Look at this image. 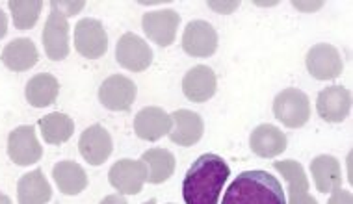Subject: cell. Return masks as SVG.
I'll list each match as a JSON object with an SVG mask.
<instances>
[{"label":"cell","instance_id":"cell-24","mask_svg":"<svg viewBox=\"0 0 353 204\" xmlns=\"http://www.w3.org/2000/svg\"><path fill=\"white\" fill-rule=\"evenodd\" d=\"M141 162L147 167V181L151 184H162L170 181L175 173V156L165 149H149L143 152Z\"/></svg>","mask_w":353,"mask_h":204},{"label":"cell","instance_id":"cell-28","mask_svg":"<svg viewBox=\"0 0 353 204\" xmlns=\"http://www.w3.org/2000/svg\"><path fill=\"white\" fill-rule=\"evenodd\" d=\"M50 8L58 10L63 17L68 19L80 13V10L84 8V2H50Z\"/></svg>","mask_w":353,"mask_h":204},{"label":"cell","instance_id":"cell-15","mask_svg":"<svg viewBox=\"0 0 353 204\" xmlns=\"http://www.w3.org/2000/svg\"><path fill=\"white\" fill-rule=\"evenodd\" d=\"M205 123L201 115L190 110H176L171 114L170 139L181 147H192L203 138Z\"/></svg>","mask_w":353,"mask_h":204},{"label":"cell","instance_id":"cell-5","mask_svg":"<svg viewBox=\"0 0 353 204\" xmlns=\"http://www.w3.org/2000/svg\"><path fill=\"white\" fill-rule=\"evenodd\" d=\"M136 95H138L136 84L123 74H112L99 88V101L104 108L112 112H127L132 108Z\"/></svg>","mask_w":353,"mask_h":204},{"label":"cell","instance_id":"cell-32","mask_svg":"<svg viewBox=\"0 0 353 204\" xmlns=\"http://www.w3.org/2000/svg\"><path fill=\"white\" fill-rule=\"evenodd\" d=\"M99 204H128V203L125 201V197H123V195H119V193H114V195L104 197Z\"/></svg>","mask_w":353,"mask_h":204},{"label":"cell","instance_id":"cell-7","mask_svg":"<svg viewBox=\"0 0 353 204\" xmlns=\"http://www.w3.org/2000/svg\"><path fill=\"white\" fill-rule=\"evenodd\" d=\"M307 71L316 80H335L344 71L341 52L333 45L318 43L307 52Z\"/></svg>","mask_w":353,"mask_h":204},{"label":"cell","instance_id":"cell-20","mask_svg":"<svg viewBox=\"0 0 353 204\" xmlns=\"http://www.w3.org/2000/svg\"><path fill=\"white\" fill-rule=\"evenodd\" d=\"M39 56H37L36 45L26 39V37H21V39H13L4 47L2 50V63L10 69V71L23 72L28 71L32 67L36 65Z\"/></svg>","mask_w":353,"mask_h":204},{"label":"cell","instance_id":"cell-26","mask_svg":"<svg viewBox=\"0 0 353 204\" xmlns=\"http://www.w3.org/2000/svg\"><path fill=\"white\" fill-rule=\"evenodd\" d=\"M8 6H10V12H12L15 28H19V30H30V28L36 26L37 19H39L43 2H39V0H30V2L12 0V2H8Z\"/></svg>","mask_w":353,"mask_h":204},{"label":"cell","instance_id":"cell-29","mask_svg":"<svg viewBox=\"0 0 353 204\" xmlns=\"http://www.w3.org/2000/svg\"><path fill=\"white\" fill-rule=\"evenodd\" d=\"M286 204H318L316 198L309 195V192L288 193V203Z\"/></svg>","mask_w":353,"mask_h":204},{"label":"cell","instance_id":"cell-8","mask_svg":"<svg viewBox=\"0 0 353 204\" xmlns=\"http://www.w3.org/2000/svg\"><path fill=\"white\" fill-rule=\"evenodd\" d=\"M108 181L119 195H138L147 182V167L141 160H119L112 165Z\"/></svg>","mask_w":353,"mask_h":204},{"label":"cell","instance_id":"cell-25","mask_svg":"<svg viewBox=\"0 0 353 204\" xmlns=\"http://www.w3.org/2000/svg\"><path fill=\"white\" fill-rule=\"evenodd\" d=\"M41 136L45 139V143L49 145H60L65 143L74 132V123L73 119L65 114L54 112V114L45 115L37 123Z\"/></svg>","mask_w":353,"mask_h":204},{"label":"cell","instance_id":"cell-1","mask_svg":"<svg viewBox=\"0 0 353 204\" xmlns=\"http://www.w3.org/2000/svg\"><path fill=\"white\" fill-rule=\"evenodd\" d=\"M231 169L218 154H203L192 163L183 181L186 204H218Z\"/></svg>","mask_w":353,"mask_h":204},{"label":"cell","instance_id":"cell-4","mask_svg":"<svg viewBox=\"0 0 353 204\" xmlns=\"http://www.w3.org/2000/svg\"><path fill=\"white\" fill-rule=\"evenodd\" d=\"M74 48L88 60H99L108 50V36L101 21L82 19L74 26Z\"/></svg>","mask_w":353,"mask_h":204},{"label":"cell","instance_id":"cell-2","mask_svg":"<svg viewBox=\"0 0 353 204\" xmlns=\"http://www.w3.org/2000/svg\"><path fill=\"white\" fill-rule=\"evenodd\" d=\"M221 204H286V197L274 174L253 169L240 173L231 182Z\"/></svg>","mask_w":353,"mask_h":204},{"label":"cell","instance_id":"cell-35","mask_svg":"<svg viewBox=\"0 0 353 204\" xmlns=\"http://www.w3.org/2000/svg\"><path fill=\"white\" fill-rule=\"evenodd\" d=\"M0 204H12V198L4 195V193H0Z\"/></svg>","mask_w":353,"mask_h":204},{"label":"cell","instance_id":"cell-16","mask_svg":"<svg viewBox=\"0 0 353 204\" xmlns=\"http://www.w3.org/2000/svg\"><path fill=\"white\" fill-rule=\"evenodd\" d=\"M171 130V115L159 106H149L138 112L134 117V132L140 139L157 141Z\"/></svg>","mask_w":353,"mask_h":204},{"label":"cell","instance_id":"cell-18","mask_svg":"<svg viewBox=\"0 0 353 204\" xmlns=\"http://www.w3.org/2000/svg\"><path fill=\"white\" fill-rule=\"evenodd\" d=\"M250 147L256 156L275 158L286 150V136L277 126L261 125L251 134Z\"/></svg>","mask_w":353,"mask_h":204},{"label":"cell","instance_id":"cell-19","mask_svg":"<svg viewBox=\"0 0 353 204\" xmlns=\"http://www.w3.org/2000/svg\"><path fill=\"white\" fill-rule=\"evenodd\" d=\"M52 197V187L41 169L23 174L17 182L19 204H47Z\"/></svg>","mask_w":353,"mask_h":204},{"label":"cell","instance_id":"cell-13","mask_svg":"<svg viewBox=\"0 0 353 204\" xmlns=\"http://www.w3.org/2000/svg\"><path fill=\"white\" fill-rule=\"evenodd\" d=\"M316 112L327 123H342L352 112V93L344 85H329L318 95Z\"/></svg>","mask_w":353,"mask_h":204},{"label":"cell","instance_id":"cell-9","mask_svg":"<svg viewBox=\"0 0 353 204\" xmlns=\"http://www.w3.org/2000/svg\"><path fill=\"white\" fill-rule=\"evenodd\" d=\"M116 60L119 65L128 69V71L141 72L152 63V50L149 43L143 41L140 36L127 32L117 41Z\"/></svg>","mask_w":353,"mask_h":204},{"label":"cell","instance_id":"cell-21","mask_svg":"<svg viewBox=\"0 0 353 204\" xmlns=\"http://www.w3.org/2000/svg\"><path fill=\"white\" fill-rule=\"evenodd\" d=\"M311 173L320 193H333L342 186V169L339 160L329 154H322L312 160Z\"/></svg>","mask_w":353,"mask_h":204},{"label":"cell","instance_id":"cell-11","mask_svg":"<svg viewBox=\"0 0 353 204\" xmlns=\"http://www.w3.org/2000/svg\"><path fill=\"white\" fill-rule=\"evenodd\" d=\"M184 52L194 58H208L218 48V34L207 21H190L183 34Z\"/></svg>","mask_w":353,"mask_h":204},{"label":"cell","instance_id":"cell-22","mask_svg":"<svg viewBox=\"0 0 353 204\" xmlns=\"http://www.w3.org/2000/svg\"><path fill=\"white\" fill-rule=\"evenodd\" d=\"M58 93H60V84L56 76L49 72H39L36 76H32L25 90L26 101L30 102V106L34 108H47L50 104H54Z\"/></svg>","mask_w":353,"mask_h":204},{"label":"cell","instance_id":"cell-12","mask_svg":"<svg viewBox=\"0 0 353 204\" xmlns=\"http://www.w3.org/2000/svg\"><path fill=\"white\" fill-rule=\"evenodd\" d=\"M179 23H181V15L173 10L147 12L141 19L145 36L157 43L159 47H170L171 43L175 41Z\"/></svg>","mask_w":353,"mask_h":204},{"label":"cell","instance_id":"cell-36","mask_svg":"<svg viewBox=\"0 0 353 204\" xmlns=\"http://www.w3.org/2000/svg\"><path fill=\"white\" fill-rule=\"evenodd\" d=\"M143 204H157V201H154V198H151V201H147V203H143Z\"/></svg>","mask_w":353,"mask_h":204},{"label":"cell","instance_id":"cell-27","mask_svg":"<svg viewBox=\"0 0 353 204\" xmlns=\"http://www.w3.org/2000/svg\"><path fill=\"white\" fill-rule=\"evenodd\" d=\"M274 167L285 176L286 184H288V193H299L309 192V181L301 163L294 162V160H283V162H275Z\"/></svg>","mask_w":353,"mask_h":204},{"label":"cell","instance_id":"cell-3","mask_svg":"<svg viewBox=\"0 0 353 204\" xmlns=\"http://www.w3.org/2000/svg\"><path fill=\"white\" fill-rule=\"evenodd\" d=\"M275 119L288 128H301L311 117V102L301 90H283L274 101Z\"/></svg>","mask_w":353,"mask_h":204},{"label":"cell","instance_id":"cell-30","mask_svg":"<svg viewBox=\"0 0 353 204\" xmlns=\"http://www.w3.org/2000/svg\"><path fill=\"white\" fill-rule=\"evenodd\" d=\"M327 204H353V195L350 190H336L333 192Z\"/></svg>","mask_w":353,"mask_h":204},{"label":"cell","instance_id":"cell-23","mask_svg":"<svg viewBox=\"0 0 353 204\" xmlns=\"http://www.w3.org/2000/svg\"><path fill=\"white\" fill-rule=\"evenodd\" d=\"M54 182L63 195H79L88 187V174L82 165L74 162H60L52 169Z\"/></svg>","mask_w":353,"mask_h":204},{"label":"cell","instance_id":"cell-17","mask_svg":"<svg viewBox=\"0 0 353 204\" xmlns=\"http://www.w3.org/2000/svg\"><path fill=\"white\" fill-rule=\"evenodd\" d=\"M216 74L208 65H195L183 79V93L192 102H207L216 93Z\"/></svg>","mask_w":353,"mask_h":204},{"label":"cell","instance_id":"cell-34","mask_svg":"<svg viewBox=\"0 0 353 204\" xmlns=\"http://www.w3.org/2000/svg\"><path fill=\"white\" fill-rule=\"evenodd\" d=\"M294 6L299 8V10H316V8H320L322 4H320V2H316V4H299V2H296Z\"/></svg>","mask_w":353,"mask_h":204},{"label":"cell","instance_id":"cell-6","mask_svg":"<svg viewBox=\"0 0 353 204\" xmlns=\"http://www.w3.org/2000/svg\"><path fill=\"white\" fill-rule=\"evenodd\" d=\"M8 156L15 165H30L41 160L43 149L36 138V128L32 125L17 126L8 136Z\"/></svg>","mask_w":353,"mask_h":204},{"label":"cell","instance_id":"cell-31","mask_svg":"<svg viewBox=\"0 0 353 204\" xmlns=\"http://www.w3.org/2000/svg\"><path fill=\"white\" fill-rule=\"evenodd\" d=\"M208 6L212 8V10H218V13H231V12H234L238 6H240V2H231V4H219V2H210Z\"/></svg>","mask_w":353,"mask_h":204},{"label":"cell","instance_id":"cell-14","mask_svg":"<svg viewBox=\"0 0 353 204\" xmlns=\"http://www.w3.org/2000/svg\"><path fill=\"white\" fill-rule=\"evenodd\" d=\"M79 149L82 158L90 165H103L112 154L114 143H112V136L103 125H92L80 136Z\"/></svg>","mask_w":353,"mask_h":204},{"label":"cell","instance_id":"cell-10","mask_svg":"<svg viewBox=\"0 0 353 204\" xmlns=\"http://www.w3.org/2000/svg\"><path fill=\"white\" fill-rule=\"evenodd\" d=\"M43 47L49 60L61 61L69 54V23L58 10H52L43 28Z\"/></svg>","mask_w":353,"mask_h":204},{"label":"cell","instance_id":"cell-33","mask_svg":"<svg viewBox=\"0 0 353 204\" xmlns=\"http://www.w3.org/2000/svg\"><path fill=\"white\" fill-rule=\"evenodd\" d=\"M6 32H8V17H6V13L0 10V39L6 36Z\"/></svg>","mask_w":353,"mask_h":204}]
</instances>
